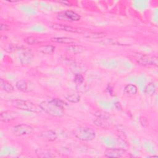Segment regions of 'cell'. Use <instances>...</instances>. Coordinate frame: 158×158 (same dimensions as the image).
<instances>
[{
  "label": "cell",
  "instance_id": "19",
  "mask_svg": "<svg viewBox=\"0 0 158 158\" xmlns=\"http://www.w3.org/2000/svg\"><path fill=\"white\" fill-rule=\"evenodd\" d=\"M37 50L43 54H52L54 50H55V47L52 45H43L38 47L37 48Z\"/></svg>",
  "mask_w": 158,
  "mask_h": 158
},
{
  "label": "cell",
  "instance_id": "11",
  "mask_svg": "<svg viewBox=\"0 0 158 158\" xmlns=\"http://www.w3.org/2000/svg\"><path fill=\"white\" fill-rule=\"evenodd\" d=\"M18 117V114L16 112L12 110H7L2 112L0 114V120L4 122H8L15 120Z\"/></svg>",
  "mask_w": 158,
  "mask_h": 158
},
{
  "label": "cell",
  "instance_id": "24",
  "mask_svg": "<svg viewBox=\"0 0 158 158\" xmlns=\"http://www.w3.org/2000/svg\"><path fill=\"white\" fill-rule=\"evenodd\" d=\"M52 102H53L54 104H56V106H57L59 107H61L62 109H65V107L67 106V104L64 102L63 100L60 99L59 98H54L50 100Z\"/></svg>",
  "mask_w": 158,
  "mask_h": 158
},
{
  "label": "cell",
  "instance_id": "3",
  "mask_svg": "<svg viewBox=\"0 0 158 158\" xmlns=\"http://www.w3.org/2000/svg\"><path fill=\"white\" fill-rule=\"evenodd\" d=\"M7 103L9 106L23 110H27L33 112H36L38 110V109L36 107V106L30 101L22 99H14L9 101L7 102Z\"/></svg>",
  "mask_w": 158,
  "mask_h": 158
},
{
  "label": "cell",
  "instance_id": "28",
  "mask_svg": "<svg viewBox=\"0 0 158 158\" xmlns=\"http://www.w3.org/2000/svg\"><path fill=\"white\" fill-rule=\"evenodd\" d=\"M10 27L6 25V24H4V23H1V26H0V30L1 31H4V30H9Z\"/></svg>",
  "mask_w": 158,
  "mask_h": 158
},
{
  "label": "cell",
  "instance_id": "8",
  "mask_svg": "<svg viewBox=\"0 0 158 158\" xmlns=\"http://www.w3.org/2000/svg\"><path fill=\"white\" fill-rule=\"evenodd\" d=\"M50 27L56 30H61V31H65L72 32V33H83L85 31L84 30H81L80 28H75V27L67 25L65 24H62V23H52L50 25Z\"/></svg>",
  "mask_w": 158,
  "mask_h": 158
},
{
  "label": "cell",
  "instance_id": "1",
  "mask_svg": "<svg viewBox=\"0 0 158 158\" xmlns=\"http://www.w3.org/2000/svg\"><path fill=\"white\" fill-rule=\"evenodd\" d=\"M40 109L49 115L55 117H62L64 115V109L58 107L50 100L42 101L40 104Z\"/></svg>",
  "mask_w": 158,
  "mask_h": 158
},
{
  "label": "cell",
  "instance_id": "23",
  "mask_svg": "<svg viewBox=\"0 0 158 158\" xmlns=\"http://www.w3.org/2000/svg\"><path fill=\"white\" fill-rule=\"evenodd\" d=\"M94 115L99 118L104 119H109L110 117V114L104 110H97L94 113Z\"/></svg>",
  "mask_w": 158,
  "mask_h": 158
},
{
  "label": "cell",
  "instance_id": "15",
  "mask_svg": "<svg viewBox=\"0 0 158 158\" xmlns=\"http://www.w3.org/2000/svg\"><path fill=\"white\" fill-rule=\"evenodd\" d=\"M83 36L85 38L92 39V40H96L104 38L106 36V34L104 32H84Z\"/></svg>",
  "mask_w": 158,
  "mask_h": 158
},
{
  "label": "cell",
  "instance_id": "22",
  "mask_svg": "<svg viewBox=\"0 0 158 158\" xmlns=\"http://www.w3.org/2000/svg\"><path fill=\"white\" fill-rule=\"evenodd\" d=\"M16 88L20 91L23 92H27L28 90V83L26 81L23 80H20L17 81L15 83Z\"/></svg>",
  "mask_w": 158,
  "mask_h": 158
},
{
  "label": "cell",
  "instance_id": "5",
  "mask_svg": "<svg viewBox=\"0 0 158 158\" xmlns=\"http://www.w3.org/2000/svg\"><path fill=\"white\" fill-rule=\"evenodd\" d=\"M33 131V128L27 124H19L12 128L13 133L18 136H28Z\"/></svg>",
  "mask_w": 158,
  "mask_h": 158
},
{
  "label": "cell",
  "instance_id": "20",
  "mask_svg": "<svg viewBox=\"0 0 158 158\" xmlns=\"http://www.w3.org/2000/svg\"><path fill=\"white\" fill-rule=\"evenodd\" d=\"M138 88L136 85L133 84H128L124 88V93L128 96H133L136 94Z\"/></svg>",
  "mask_w": 158,
  "mask_h": 158
},
{
  "label": "cell",
  "instance_id": "9",
  "mask_svg": "<svg viewBox=\"0 0 158 158\" xmlns=\"http://www.w3.org/2000/svg\"><path fill=\"white\" fill-rule=\"evenodd\" d=\"M126 153V150L123 148H107L104 151V156L107 157H120Z\"/></svg>",
  "mask_w": 158,
  "mask_h": 158
},
{
  "label": "cell",
  "instance_id": "27",
  "mask_svg": "<svg viewBox=\"0 0 158 158\" xmlns=\"http://www.w3.org/2000/svg\"><path fill=\"white\" fill-rule=\"evenodd\" d=\"M100 44H102L103 45H115L117 44L118 43L114 41V40L112 39H106L101 41L100 42Z\"/></svg>",
  "mask_w": 158,
  "mask_h": 158
},
{
  "label": "cell",
  "instance_id": "29",
  "mask_svg": "<svg viewBox=\"0 0 158 158\" xmlns=\"http://www.w3.org/2000/svg\"><path fill=\"white\" fill-rule=\"evenodd\" d=\"M59 2H60V3H62V4H65V5H66V6H72L69 1H59Z\"/></svg>",
  "mask_w": 158,
  "mask_h": 158
},
{
  "label": "cell",
  "instance_id": "13",
  "mask_svg": "<svg viewBox=\"0 0 158 158\" xmlns=\"http://www.w3.org/2000/svg\"><path fill=\"white\" fill-rule=\"evenodd\" d=\"M36 155L40 158H51L55 157L51 151L44 148H38L35 151Z\"/></svg>",
  "mask_w": 158,
  "mask_h": 158
},
{
  "label": "cell",
  "instance_id": "26",
  "mask_svg": "<svg viewBox=\"0 0 158 158\" xmlns=\"http://www.w3.org/2000/svg\"><path fill=\"white\" fill-rule=\"evenodd\" d=\"M84 81V78L83 77V75L81 74L80 73H76L75 75V77H74V82L78 85H81V84H83Z\"/></svg>",
  "mask_w": 158,
  "mask_h": 158
},
{
  "label": "cell",
  "instance_id": "6",
  "mask_svg": "<svg viewBox=\"0 0 158 158\" xmlns=\"http://www.w3.org/2000/svg\"><path fill=\"white\" fill-rule=\"evenodd\" d=\"M19 59L22 65L30 64L33 59V54L32 51L28 48L20 47L19 49Z\"/></svg>",
  "mask_w": 158,
  "mask_h": 158
},
{
  "label": "cell",
  "instance_id": "14",
  "mask_svg": "<svg viewBox=\"0 0 158 158\" xmlns=\"http://www.w3.org/2000/svg\"><path fill=\"white\" fill-rule=\"evenodd\" d=\"M51 41L54 43L68 44H71L75 43V39L69 37H52L51 38Z\"/></svg>",
  "mask_w": 158,
  "mask_h": 158
},
{
  "label": "cell",
  "instance_id": "17",
  "mask_svg": "<svg viewBox=\"0 0 158 158\" xmlns=\"http://www.w3.org/2000/svg\"><path fill=\"white\" fill-rule=\"evenodd\" d=\"M0 86L3 91L7 93H11L14 91V87L12 84L2 78L0 80Z\"/></svg>",
  "mask_w": 158,
  "mask_h": 158
},
{
  "label": "cell",
  "instance_id": "18",
  "mask_svg": "<svg viewBox=\"0 0 158 158\" xmlns=\"http://www.w3.org/2000/svg\"><path fill=\"white\" fill-rule=\"evenodd\" d=\"M64 98L70 102H78L80 99V96L75 92H70L64 95Z\"/></svg>",
  "mask_w": 158,
  "mask_h": 158
},
{
  "label": "cell",
  "instance_id": "4",
  "mask_svg": "<svg viewBox=\"0 0 158 158\" xmlns=\"http://www.w3.org/2000/svg\"><path fill=\"white\" fill-rule=\"evenodd\" d=\"M133 57L137 63L141 65H158V58L157 56L148 55L138 52H135L133 54Z\"/></svg>",
  "mask_w": 158,
  "mask_h": 158
},
{
  "label": "cell",
  "instance_id": "12",
  "mask_svg": "<svg viewBox=\"0 0 158 158\" xmlns=\"http://www.w3.org/2000/svg\"><path fill=\"white\" fill-rule=\"evenodd\" d=\"M65 50L68 53L72 54H78L85 52L86 50V48L81 45L72 44L66 46L65 48Z\"/></svg>",
  "mask_w": 158,
  "mask_h": 158
},
{
  "label": "cell",
  "instance_id": "25",
  "mask_svg": "<svg viewBox=\"0 0 158 158\" xmlns=\"http://www.w3.org/2000/svg\"><path fill=\"white\" fill-rule=\"evenodd\" d=\"M24 41L29 44V45H33V44H37L40 43V41L38 40V38L33 37V36H28L24 39Z\"/></svg>",
  "mask_w": 158,
  "mask_h": 158
},
{
  "label": "cell",
  "instance_id": "2",
  "mask_svg": "<svg viewBox=\"0 0 158 158\" xmlns=\"http://www.w3.org/2000/svg\"><path fill=\"white\" fill-rule=\"evenodd\" d=\"M73 135L78 139L83 141H89L93 140L96 137L95 131L89 127H80L77 128Z\"/></svg>",
  "mask_w": 158,
  "mask_h": 158
},
{
  "label": "cell",
  "instance_id": "21",
  "mask_svg": "<svg viewBox=\"0 0 158 158\" xmlns=\"http://www.w3.org/2000/svg\"><path fill=\"white\" fill-rule=\"evenodd\" d=\"M156 90V87L153 82L149 83L144 88V94L148 96H152L154 95Z\"/></svg>",
  "mask_w": 158,
  "mask_h": 158
},
{
  "label": "cell",
  "instance_id": "10",
  "mask_svg": "<svg viewBox=\"0 0 158 158\" xmlns=\"http://www.w3.org/2000/svg\"><path fill=\"white\" fill-rule=\"evenodd\" d=\"M40 138L45 141H54L57 138V135L56 131L51 130H46L42 131L40 135Z\"/></svg>",
  "mask_w": 158,
  "mask_h": 158
},
{
  "label": "cell",
  "instance_id": "16",
  "mask_svg": "<svg viewBox=\"0 0 158 158\" xmlns=\"http://www.w3.org/2000/svg\"><path fill=\"white\" fill-rule=\"evenodd\" d=\"M93 123L96 127L101 128H104V129L109 128L110 126V123L109 121V119L98 118L94 120Z\"/></svg>",
  "mask_w": 158,
  "mask_h": 158
},
{
  "label": "cell",
  "instance_id": "7",
  "mask_svg": "<svg viewBox=\"0 0 158 158\" xmlns=\"http://www.w3.org/2000/svg\"><path fill=\"white\" fill-rule=\"evenodd\" d=\"M57 18L60 20L68 21V22H74L78 21L80 20V16L75 12L72 10H66L59 12Z\"/></svg>",
  "mask_w": 158,
  "mask_h": 158
}]
</instances>
